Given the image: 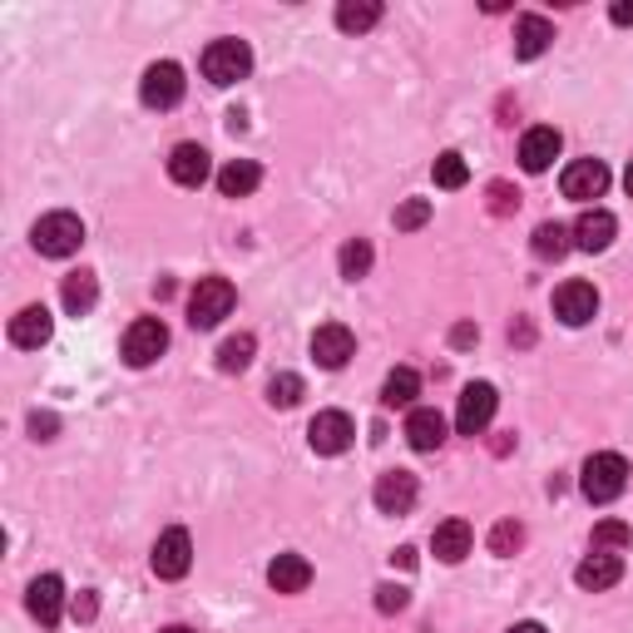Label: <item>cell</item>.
<instances>
[{
  "instance_id": "1",
  "label": "cell",
  "mask_w": 633,
  "mask_h": 633,
  "mask_svg": "<svg viewBox=\"0 0 633 633\" xmlns=\"http://www.w3.org/2000/svg\"><path fill=\"white\" fill-rule=\"evenodd\" d=\"M629 485V461L619 451H599L584 461V471H579V490H584L594 505H609V500H619Z\"/></svg>"
},
{
  "instance_id": "2",
  "label": "cell",
  "mask_w": 633,
  "mask_h": 633,
  "mask_svg": "<svg viewBox=\"0 0 633 633\" xmlns=\"http://www.w3.org/2000/svg\"><path fill=\"white\" fill-rule=\"evenodd\" d=\"M30 243H35L40 258H69V253H79V243H85V223H79V213H45V218L30 228Z\"/></svg>"
},
{
  "instance_id": "3",
  "label": "cell",
  "mask_w": 633,
  "mask_h": 633,
  "mask_svg": "<svg viewBox=\"0 0 633 633\" xmlns=\"http://www.w3.org/2000/svg\"><path fill=\"white\" fill-rule=\"evenodd\" d=\"M253 75V50L248 40H213L208 50H203V79L218 89L238 85V79Z\"/></svg>"
},
{
  "instance_id": "4",
  "label": "cell",
  "mask_w": 633,
  "mask_h": 633,
  "mask_svg": "<svg viewBox=\"0 0 633 633\" xmlns=\"http://www.w3.org/2000/svg\"><path fill=\"white\" fill-rule=\"evenodd\" d=\"M233 302H238V292H233L228 278H199V288L189 292V322H193V332H208V326H218L223 316L233 312Z\"/></svg>"
},
{
  "instance_id": "5",
  "label": "cell",
  "mask_w": 633,
  "mask_h": 633,
  "mask_svg": "<svg viewBox=\"0 0 633 633\" xmlns=\"http://www.w3.org/2000/svg\"><path fill=\"white\" fill-rule=\"evenodd\" d=\"M163 352H169V326H163L159 316H139V322H129L125 342H119V356H125L135 372L154 366Z\"/></svg>"
},
{
  "instance_id": "6",
  "label": "cell",
  "mask_w": 633,
  "mask_h": 633,
  "mask_svg": "<svg viewBox=\"0 0 633 633\" xmlns=\"http://www.w3.org/2000/svg\"><path fill=\"white\" fill-rule=\"evenodd\" d=\"M183 89H189V79H183V69L173 60H154L144 69V79H139V99L149 109H173L183 99Z\"/></svg>"
},
{
  "instance_id": "7",
  "label": "cell",
  "mask_w": 633,
  "mask_h": 633,
  "mask_svg": "<svg viewBox=\"0 0 633 633\" xmlns=\"http://www.w3.org/2000/svg\"><path fill=\"white\" fill-rule=\"evenodd\" d=\"M352 441H356V426H352V416L346 411H316L312 416L308 446L316 455H342V451H352Z\"/></svg>"
},
{
  "instance_id": "8",
  "label": "cell",
  "mask_w": 633,
  "mask_h": 633,
  "mask_svg": "<svg viewBox=\"0 0 633 633\" xmlns=\"http://www.w3.org/2000/svg\"><path fill=\"white\" fill-rule=\"evenodd\" d=\"M559 189H565V199H575V203L604 199V189H609V163H604V159H575V163L565 169V179H559Z\"/></svg>"
},
{
  "instance_id": "9",
  "label": "cell",
  "mask_w": 633,
  "mask_h": 633,
  "mask_svg": "<svg viewBox=\"0 0 633 633\" xmlns=\"http://www.w3.org/2000/svg\"><path fill=\"white\" fill-rule=\"evenodd\" d=\"M495 406H500V396H495V386L490 382H471L461 391V406H455V426H461V436H480L490 421H495Z\"/></svg>"
},
{
  "instance_id": "10",
  "label": "cell",
  "mask_w": 633,
  "mask_h": 633,
  "mask_svg": "<svg viewBox=\"0 0 633 633\" xmlns=\"http://www.w3.org/2000/svg\"><path fill=\"white\" fill-rule=\"evenodd\" d=\"M149 565H154L159 579H183L193 565V539L189 529H163L154 539V555H149Z\"/></svg>"
},
{
  "instance_id": "11",
  "label": "cell",
  "mask_w": 633,
  "mask_h": 633,
  "mask_svg": "<svg viewBox=\"0 0 633 633\" xmlns=\"http://www.w3.org/2000/svg\"><path fill=\"white\" fill-rule=\"evenodd\" d=\"M312 356H316V366H326V372H342V366L356 356V336H352V326H342V322H322V326L312 332Z\"/></svg>"
},
{
  "instance_id": "12",
  "label": "cell",
  "mask_w": 633,
  "mask_h": 633,
  "mask_svg": "<svg viewBox=\"0 0 633 633\" xmlns=\"http://www.w3.org/2000/svg\"><path fill=\"white\" fill-rule=\"evenodd\" d=\"M555 316L565 326H584L599 316V288L594 282H565V288H555Z\"/></svg>"
},
{
  "instance_id": "13",
  "label": "cell",
  "mask_w": 633,
  "mask_h": 633,
  "mask_svg": "<svg viewBox=\"0 0 633 633\" xmlns=\"http://www.w3.org/2000/svg\"><path fill=\"white\" fill-rule=\"evenodd\" d=\"M25 609H30V619H35L40 629H55V624H60V614H65V584H60V575H40V579H30V589H25Z\"/></svg>"
},
{
  "instance_id": "14",
  "label": "cell",
  "mask_w": 633,
  "mask_h": 633,
  "mask_svg": "<svg viewBox=\"0 0 633 633\" xmlns=\"http://www.w3.org/2000/svg\"><path fill=\"white\" fill-rule=\"evenodd\" d=\"M416 495H421V485H416L411 471L376 475V490H372V500H376V509H382V515H411Z\"/></svg>"
},
{
  "instance_id": "15",
  "label": "cell",
  "mask_w": 633,
  "mask_h": 633,
  "mask_svg": "<svg viewBox=\"0 0 633 633\" xmlns=\"http://www.w3.org/2000/svg\"><path fill=\"white\" fill-rule=\"evenodd\" d=\"M614 233H619V218L609 208H584L575 218V228H569V238H575V248H584V253H604L609 243H614Z\"/></svg>"
},
{
  "instance_id": "16",
  "label": "cell",
  "mask_w": 633,
  "mask_h": 633,
  "mask_svg": "<svg viewBox=\"0 0 633 633\" xmlns=\"http://www.w3.org/2000/svg\"><path fill=\"white\" fill-rule=\"evenodd\" d=\"M619 579H624V555H599V549H589L575 569V584L589 589V594H604V589H614Z\"/></svg>"
},
{
  "instance_id": "17",
  "label": "cell",
  "mask_w": 633,
  "mask_h": 633,
  "mask_svg": "<svg viewBox=\"0 0 633 633\" xmlns=\"http://www.w3.org/2000/svg\"><path fill=\"white\" fill-rule=\"evenodd\" d=\"M559 149H565V139H559V129H549V125L529 129V135L519 139V169H525V173H545L549 163L559 159Z\"/></svg>"
},
{
  "instance_id": "18",
  "label": "cell",
  "mask_w": 633,
  "mask_h": 633,
  "mask_svg": "<svg viewBox=\"0 0 633 633\" xmlns=\"http://www.w3.org/2000/svg\"><path fill=\"white\" fill-rule=\"evenodd\" d=\"M208 173H213V159L203 144H179L169 154V179L179 189H199V183H208Z\"/></svg>"
},
{
  "instance_id": "19",
  "label": "cell",
  "mask_w": 633,
  "mask_h": 633,
  "mask_svg": "<svg viewBox=\"0 0 633 633\" xmlns=\"http://www.w3.org/2000/svg\"><path fill=\"white\" fill-rule=\"evenodd\" d=\"M406 441H411V451H441L446 446V416L436 411V406H416L411 416H406Z\"/></svg>"
},
{
  "instance_id": "20",
  "label": "cell",
  "mask_w": 633,
  "mask_h": 633,
  "mask_svg": "<svg viewBox=\"0 0 633 633\" xmlns=\"http://www.w3.org/2000/svg\"><path fill=\"white\" fill-rule=\"evenodd\" d=\"M471 545H475V535L465 519H441V525L431 529V549L441 565H461V559L471 555Z\"/></svg>"
},
{
  "instance_id": "21",
  "label": "cell",
  "mask_w": 633,
  "mask_h": 633,
  "mask_svg": "<svg viewBox=\"0 0 633 633\" xmlns=\"http://www.w3.org/2000/svg\"><path fill=\"white\" fill-rule=\"evenodd\" d=\"M50 332H55V316L40 308V302H35V308H20L15 316H10V342L25 346V352H30V346H45Z\"/></svg>"
},
{
  "instance_id": "22",
  "label": "cell",
  "mask_w": 633,
  "mask_h": 633,
  "mask_svg": "<svg viewBox=\"0 0 633 633\" xmlns=\"http://www.w3.org/2000/svg\"><path fill=\"white\" fill-rule=\"evenodd\" d=\"M555 45V25L545 15H519L515 20V60H539Z\"/></svg>"
},
{
  "instance_id": "23",
  "label": "cell",
  "mask_w": 633,
  "mask_h": 633,
  "mask_svg": "<svg viewBox=\"0 0 633 633\" xmlns=\"http://www.w3.org/2000/svg\"><path fill=\"white\" fill-rule=\"evenodd\" d=\"M268 584L278 589V594H302V589L312 584V565L288 549V555H278V559L268 565Z\"/></svg>"
},
{
  "instance_id": "24",
  "label": "cell",
  "mask_w": 633,
  "mask_h": 633,
  "mask_svg": "<svg viewBox=\"0 0 633 633\" xmlns=\"http://www.w3.org/2000/svg\"><path fill=\"white\" fill-rule=\"evenodd\" d=\"M262 183V169L253 159H233L218 169V193L223 199H248V193H258Z\"/></svg>"
},
{
  "instance_id": "25",
  "label": "cell",
  "mask_w": 633,
  "mask_h": 633,
  "mask_svg": "<svg viewBox=\"0 0 633 633\" xmlns=\"http://www.w3.org/2000/svg\"><path fill=\"white\" fill-rule=\"evenodd\" d=\"M416 396H421V376H416L411 366H396V372H386V382H382V406L401 411V406H416Z\"/></svg>"
},
{
  "instance_id": "26",
  "label": "cell",
  "mask_w": 633,
  "mask_h": 633,
  "mask_svg": "<svg viewBox=\"0 0 633 633\" xmlns=\"http://www.w3.org/2000/svg\"><path fill=\"white\" fill-rule=\"evenodd\" d=\"M60 298H65V312H69V316H85V312L99 302V282H95V272H69L65 288H60Z\"/></svg>"
},
{
  "instance_id": "27",
  "label": "cell",
  "mask_w": 633,
  "mask_h": 633,
  "mask_svg": "<svg viewBox=\"0 0 633 633\" xmlns=\"http://www.w3.org/2000/svg\"><path fill=\"white\" fill-rule=\"evenodd\" d=\"M376 20H382L376 0H342V6H336V30H346V35H366Z\"/></svg>"
},
{
  "instance_id": "28",
  "label": "cell",
  "mask_w": 633,
  "mask_h": 633,
  "mask_svg": "<svg viewBox=\"0 0 633 633\" xmlns=\"http://www.w3.org/2000/svg\"><path fill=\"white\" fill-rule=\"evenodd\" d=\"M529 248H535V258L559 262L569 248H575V238H569V228H565V223H539V228H535V238H529Z\"/></svg>"
},
{
  "instance_id": "29",
  "label": "cell",
  "mask_w": 633,
  "mask_h": 633,
  "mask_svg": "<svg viewBox=\"0 0 633 633\" xmlns=\"http://www.w3.org/2000/svg\"><path fill=\"white\" fill-rule=\"evenodd\" d=\"M629 539H633V529L624 519H599L594 535H589V549H599V555H624Z\"/></svg>"
},
{
  "instance_id": "30",
  "label": "cell",
  "mask_w": 633,
  "mask_h": 633,
  "mask_svg": "<svg viewBox=\"0 0 633 633\" xmlns=\"http://www.w3.org/2000/svg\"><path fill=\"white\" fill-rule=\"evenodd\" d=\"M253 352H258V342H253L248 332H238V336H228V342L218 346V372H248L253 366Z\"/></svg>"
},
{
  "instance_id": "31",
  "label": "cell",
  "mask_w": 633,
  "mask_h": 633,
  "mask_svg": "<svg viewBox=\"0 0 633 633\" xmlns=\"http://www.w3.org/2000/svg\"><path fill=\"white\" fill-rule=\"evenodd\" d=\"M431 179H436V189H465V183H471V163L455 154V149H446V154L431 163Z\"/></svg>"
},
{
  "instance_id": "32",
  "label": "cell",
  "mask_w": 633,
  "mask_h": 633,
  "mask_svg": "<svg viewBox=\"0 0 633 633\" xmlns=\"http://www.w3.org/2000/svg\"><path fill=\"white\" fill-rule=\"evenodd\" d=\"M336 262H342V278H346V282H362L366 272H372L376 253H372V243H366V238H352V243L342 248V258H336Z\"/></svg>"
},
{
  "instance_id": "33",
  "label": "cell",
  "mask_w": 633,
  "mask_h": 633,
  "mask_svg": "<svg viewBox=\"0 0 633 633\" xmlns=\"http://www.w3.org/2000/svg\"><path fill=\"white\" fill-rule=\"evenodd\" d=\"M302 376L298 372H272V382H268V406H278V411H292V406L302 401Z\"/></svg>"
},
{
  "instance_id": "34",
  "label": "cell",
  "mask_w": 633,
  "mask_h": 633,
  "mask_svg": "<svg viewBox=\"0 0 633 633\" xmlns=\"http://www.w3.org/2000/svg\"><path fill=\"white\" fill-rule=\"evenodd\" d=\"M519 545H525V525H515V519H500V525L490 529V555L509 559Z\"/></svg>"
},
{
  "instance_id": "35",
  "label": "cell",
  "mask_w": 633,
  "mask_h": 633,
  "mask_svg": "<svg viewBox=\"0 0 633 633\" xmlns=\"http://www.w3.org/2000/svg\"><path fill=\"white\" fill-rule=\"evenodd\" d=\"M431 223V199H406L401 208H396V228L401 233H416Z\"/></svg>"
},
{
  "instance_id": "36",
  "label": "cell",
  "mask_w": 633,
  "mask_h": 633,
  "mask_svg": "<svg viewBox=\"0 0 633 633\" xmlns=\"http://www.w3.org/2000/svg\"><path fill=\"white\" fill-rule=\"evenodd\" d=\"M406 604H411V594H406L401 584H382V589H376V609H382V614H401Z\"/></svg>"
},
{
  "instance_id": "37",
  "label": "cell",
  "mask_w": 633,
  "mask_h": 633,
  "mask_svg": "<svg viewBox=\"0 0 633 633\" xmlns=\"http://www.w3.org/2000/svg\"><path fill=\"white\" fill-rule=\"evenodd\" d=\"M55 431H60V421L50 411H35L30 416V436H35V441H55Z\"/></svg>"
},
{
  "instance_id": "38",
  "label": "cell",
  "mask_w": 633,
  "mask_h": 633,
  "mask_svg": "<svg viewBox=\"0 0 633 633\" xmlns=\"http://www.w3.org/2000/svg\"><path fill=\"white\" fill-rule=\"evenodd\" d=\"M480 342V326L475 322H455L451 326V346H455V352H465V346H475Z\"/></svg>"
},
{
  "instance_id": "39",
  "label": "cell",
  "mask_w": 633,
  "mask_h": 633,
  "mask_svg": "<svg viewBox=\"0 0 633 633\" xmlns=\"http://www.w3.org/2000/svg\"><path fill=\"white\" fill-rule=\"evenodd\" d=\"M519 203V193H509V183H495V189H490V208L495 213H509Z\"/></svg>"
},
{
  "instance_id": "40",
  "label": "cell",
  "mask_w": 633,
  "mask_h": 633,
  "mask_svg": "<svg viewBox=\"0 0 633 633\" xmlns=\"http://www.w3.org/2000/svg\"><path fill=\"white\" fill-rule=\"evenodd\" d=\"M95 614H99V599H95V589H85L75 599V619H95Z\"/></svg>"
},
{
  "instance_id": "41",
  "label": "cell",
  "mask_w": 633,
  "mask_h": 633,
  "mask_svg": "<svg viewBox=\"0 0 633 633\" xmlns=\"http://www.w3.org/2000/svg\"><path fill=\"white\" fill-rule=\"evenodd\" d=\"M609 15H614V25H633V6H629V0H619Z\"/></svg>"
},
{
  "instance_id": "42",
  "label": "cell",
  "mask_w": 633,
  "mask_h": 633,
  "mask_svg": "<svg viewBox=\"0 0 633 633\" xmlns=\"http://www.w3.org/2000/svg\"><path fill=\"white\" fill-rule=\"evenodd\" d=\"M505 633H549V629L535 624V619H525V624H515V629H505Z\"/></svg>"
},
{
  "instance_id": "43",
  "label": "cell",
  "mask_w": 633,
  "mask_h": 633,
  "mask_svg": "<svg viewBox=\"0 0 633 633\" xmlns=\"http://www.w3.org/2000/svg\"><path fill=\"white\" fill-rule=\"evenodd\" d=\"M396 565H401V569H411V565H416V549H411V545H406V549H396Z\"/></svg>"
},
{
  "instance_id": "44",
  "label": "cell",
  "mask_w": 633,
  "mask_h": 633,
  "mask_svg": "<svg viewBox=\"0 0 633 633\" xmlns=\"http://www.w3.org/2000/svg\"><path fill=\"white\" fill-rule=\"evenodd\" d=\"M624 189H629V199H633V163H629V173H624Z\"/></svg>"
},
{
  "instance_id": "45",
  "label": "cell",
  "mask_w": 633,
  "mask_h": 633,
  "mask_svg": "<svg viewBox=\"0 0 633 633\" xmlns=\"http://www.w3.org/2000/svg\"><path fill=\"white\" fill-rule=\"evenodd\" d=\"M163 633H193V629H183V624H173V629H163Z\"/></svg>"
}]
</instances>
